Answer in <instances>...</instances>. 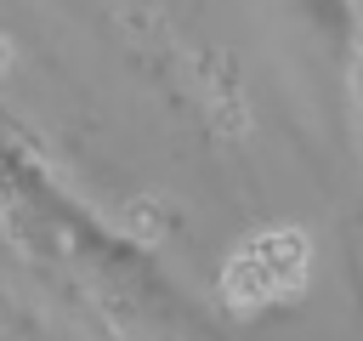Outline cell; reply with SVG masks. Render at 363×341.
<instances>
[{
  "mask_svg": "<svg viewBox=\"0 0 363 341\" xmlns=\"http://www.w3.org/2000/svg\"><path fill=\"white\" fill-rule=\"evenodd\" d=\"M357 91H363V51H357Z\"/></svg>",
  "mask_w": 363,
  "mask_h": 341,
  "instance_id": "6da1fadb",
  "label": "cell"
}]
</instances>
